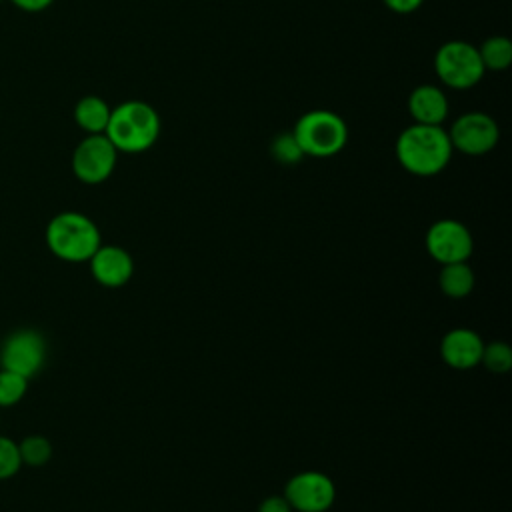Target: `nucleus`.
<instances>
[{"mask_svg": "<svg viewBox=\"0 0 512 512\" xmlns=\"http://www.w3.org/2000/svg\"><path fill=\"white\" fill-rule=\"evenodd\" d=\"M452 152L444 126L412 122L396 140V158L400 166L416 176H434L442 172L448 166Z\"/></svg>", "mask_w": 512, "mask_h": 512, "instance_id": "f257e3e1", "label": "nucleus"}, {"mask_svg": "<svg viewBox=\"0 0 512 512\" xmlns=\"http://www.w3.org/2000/svg\"><path fill=\"white\" fill-rule=\"evenodd\" d=\"M28 388V378L10 372V370H0V406H12L22 400Z\"/></svg>", "mask_w": 512, "mask_h": 512, "instance_id": "a211bd4d", "label": "nucleus"}, {"mask_svg": "<svg viewBox=\"0 0 512 512\" xmlns=\"http://www.w3.org/2000/svg\"><path fill=\"white\" fill-rule=\"evenodd\" d=\"M110 104L96 96L88 94L82 96L74 106V122L86 132V134H104L108 120H110Z\"/></svg>", "mask_w": 512, "mask_h": 512, "instance_id": "4468645a", "label": "nucleus"}, {"mask_svg": "<svg viewBox=\"0 0 512 512\" xmlns=\"http://www.w3.org/2000/svg\"><path fill=\"white\" fill-rule=\"evenodd\" d=\"M16 8L24 12H42L46 10L54 0H10Z\"/></svg>", "mask_w": 512, "mask_h": 512, "instance_id": "b1692460", "label": "nucleus"}, {"mask_svg": "<svg viewBox=\"0 0 512 512\" xmlns=\"http://www.w3.org/2000/svg\"><path fill=\"white\" fill-rule=\"evenodd\" d=\"M22 466L18 444L6 436H0V480L14 476Z\"/></svg>", "mask_w": 512, "mask_h": 512, "instance_id": "412c9836", "label": "nucleus"}, {"mask_svg": "<svg viewBox=\"0 0 512 512\" xmlns=\"http://www.w3.org/2000/svg\"><path fill=\"white\" fill-rule=\"evenodd\" d=\"M450 110L444 90L436 84H420L408 96V114L414 124L442 126Z\"/></svg>", "mask_w": 512, "mask_h": 512, "instance_id": "ddd939ff", "label": "nucleus"}, {"mask_svg": "<svg viewBox=\"0 0 512 512\" xmlns=\"http://www.w3.org/2000/svg\"><path fill=\"white\" fill-rule=\"evenodd\" d=\"M440 290L450 298H464L474 288V272L466 262L444 264L438 276Z\"/></svg>", "mask_w": 512, "mask_h": 512, "instance_id": "2eb2a0df", "label": "nucleus"}, {"mask_svg": "<svg viewBox=\"0 0 512 512\" xmlns=\"http://www.w3.org/2000/svg\"><path fill=\"white\" fill-rule=\"evenodd\" d=\"M434 72L444 86L466 90L476 86L486 70L474 44L448 40L434 54Z\"/></svg>", "mask_w": 512, "mask_h": 512, "instance_id": "39448f33", "label": "nucleus"}, {"mask_svg": "<svg viewBox=\"0 0 512 512\" xmlns=\"http://www.w3.org/2000/svg\"><path fill=\"white\" fill-rule=\"evenodd\" d=\"M160 128V116L148 102L126 100L112 108L104 134L118 152L138 154L156 144Z\"/></svg>", "mask_w": 512, "mask_h": 512, "instance_id": "f03ea898", "label": "nucleus"}, {"mask_svg": "<svg viewBox=\"0 0 512 512\" xmlns=\"http://www.w3.org/2000/svg\"><path fill=\"white\" fill-rule=\"evenodd\" d=\"M18 452L22 462L30 466H42L52 456V446L44 436H28L18 444Z\"/></svg>", "mask_w": 512, "mask_h": 512, "instance_id": "f3484780", "label": "nucleus"}, {"mask_svg": "<svg viewBox=\"0 0 512 512\" xmlns=\"http://www.w3.org/2000/svg\"><path fill=\"white\" fill-rule=\"evenodd\" d=\"M46 242L52 254L68 262L90 260L102 246L98 226L80 212H60L46 228Z\"/></svg>", "mask_w": 512, "mask_h": 512, "instance_id": "7ed1b4c3", "label": "nucleus"}, {"mask_svg": "<svg viewBox=\"0 0 512 512\" xmlns=\"http://www.w3.org/2000/svg\"><path fill=\"white\" fill-rule=\"evenodd\" d=\"M384 6L396 14H410L422 6L424 0H382Z\"/></svg>", "mask_w": 512, "mask_h": 512, "instance_id": "4be33fe9", "label": "nucleus"}, {"mask_svg": "<svg viewBox=\"0 0 512 512\" xmlns=\"http://www.w3.org/2000/svg\"><path fill=\"white\" fill-rule=\"evenodd\" d=\"M284 498L292 510L324 512L334 504L336 488L322 472H300L288 480Z\"/></svg>", "mask_w": 512, "mask_h": 512, "instance_id": "9d476101", "label": "nucleus"}, {"mask_svg": "<svg viewBox=\"0 0 512 512\" xmlns=\"http://www.w3.org/2000/svg\"><path fill=\"white\" fill-rule=\"evenodd\" d=\"M452 150L468 156H482L496 148L500 140L498 122L480 110H470L458 116L446 130Z\"/></svg>", "mask_w": 512, "mask_h": 512, "instance_id": "423d86ee", "label": "nucleus"}, {"mask_svg": "<svg viewBox=\"0 0 512 512\" xmlns=\"http://www.w3.org/2000/svg\"><path fill=\"white\" fill-rule=\"evenodd\" d=\"M270 152L272 156L280 162V164H296L304 158V152L302 148L298 146L296 138L292 132H282L278 134L274 140H272V146H270Z\"/></svg>", "mask_w": 512, "mask_h": 512, "instance_id": "6ab92c4d", "label": "nucleus"}, {"mask_svg": "<svg viewBox=\"0 0 512 512\" xmlns=\"http://www.w3.org/2000/svg\"><path fill=\"white\" fill-rule=\"evenodd\" d=\"M478 54L484 64V70H506L512 62V42L506 36H490L482 42Z\"/></svg>", "mask_w": 512, "mask_h": 512, "instance_id": "dca6fc26", "label": "nucleus"}, {"mask_svg": "<svg viewBox=\"0 0 512 512\" xmlns=\"http://www.w3.org/2000/svg\"><path fill=\"white\" fill-rule=\"evenodd\" d=\"M426 250L440 264L466 262L472 254L470 230L452 218L438 220L426 232Z\"/></svg>", "mask_w": 512, "mask_h": 512, "instance_id": "1a4fd4ad", "label": "nucleus"}, {"mask_svg": "<svg viewBox=\"0 0 512 512\" xmlns=\"http://www.w3.org/2000/svg\"><path fill=\"white\" fill-rule=\"evenodd\" d=\"M0 2H2V0H0Z\"/></svg>", "mask_w": 512, "mask_h": 512, "instance_id": "393cba45", "label": "nucleus"}, {"mask_svg": "<svg viewBox=\"0 0 512 512\" xmlns=\"http://www.w3.org/2000/svg\"><path fill=\"white\" fill-rule=\"evenodd\" d=\"M304 156L328 158L338 154L348 142V126L332 110H310L302 114L292 130Z\"/></svg>", "mask_w": 512, "mask_h": 512, "instance_id": "20e7f679", "label": "nucleus"}, {"mask_svg": "<svg viewBox=\"0 0 512 512\" xmlns=\"http://www.w3.org/2000/svg\"><path fill=\"white\" fill-rule=\"evenodd\" d=\"M90 270L102 286L118 288L132 278L134 262L120 246H100L90 258Z\"/></svg>", "mask_w": 512, "mask_h": 512, "instance_id": "9b49d317", "label": "nucleus"}, {"mask_svg": "<svg viewBox=\"0 0 512 512\" xmlns=\"http://www.w3.org/2000/svg\"><path fill=\"white\" fill-rule=\"evenodd\" d=\"M480 362L492 372H506L512 366V350L504 342L484 344Z\"/></svg>", "mask_w": 512, "mask_h": 512, "instance_id": "aec40b11", "label": "nucleus"}, {"mask_svg": "<svg viewBox=\"0 0 512 512\" xmlns=\"http://www.w3.org/2000/svg\"><path fill=\"white\" fill-rule=\"evenodd\" d=\"M484 350L482 338L470 328H454L440 342L442 360L458 370H468L480 364Z\"/></svg>", "mask_w": 512, "mask_h": 512, "instance_id": "f8f14e48", "label": "nucleus"}, {"mask_svg": "<svg viewBox=\"0 0 512 512\" xmlns=\"http://www.w3.org/2000/svg\"><path fill=\"white\" fill-rule=\"evenodd\" d=\"M46 344L36 330H18L6 338L0 350V364L4 370L32 378L44 364Z\"/></svg>", "mask_w": 512, "mask_h": 512, "instance_id": "6e6552de", "label": "nucleus"}, {"mask_svg": "<svg viewBox=\"0 0 512 512\" xmlns=\"http://www.w3.org/2000/svg\"><path fill=\"white\" fill-rule=\"evenodd\" d=\"M118 150L106 134H86L72 152V172L84 184H100L116 168Z\"/></svg>", "mask_w": 512, "mask_h": 512, "instance_id": "0eeeda50", "label": "nucleus"}, {"mask_svg": "<svg viewBox=\"0 0 512 512\" xmlns=\"http://www.w3.org/2000/svg\"><path fill=\"white\" fill-rule=\"evenodd\" d=\"M258 512H292V508L284 496H270L260 504Z\"/></svg>", "mask_w": 512, "mask_h": 512, "instance_id": "5701e85b", "label": "nucleus"}]
</instances>
